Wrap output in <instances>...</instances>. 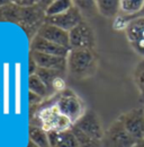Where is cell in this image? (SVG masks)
<instances>
[{
	"mask_svg": "<svg viewBox=\"0 0 144 147\" xmlns=\"http://www.w3.org/2000/svg\"><path fill=\"white\" fill-rule=\"evenodd\" d=\"M69 38L71 50H93L95 48V33L85 20L69 32Z\"/></svg>",
	"mask_w": 144,
	"mask_h": 147,
	"instance_id": "277c9868",
	"label": "cell"
},
{
	"mask_svg": "<svg viewBox=\"0 0 144 147\" xmlns=\"http://www.w3.org/2000/svg\"><path fill=\"white\" fill-rule=\"evenodd\" d=\"M60 74L62 73H59L55 70H50V69H44V68H37V70H36V75L46 85V87L50 90L51 93L54 92V82L60 77Z\"/></svg>",
	"mask_w": 144,
	"mask_h": 147,
	"instance_id": "ac0fdd59",
	"label": "cell"
},
{
	"mask_svg": "<svg viewBox=\"0 0 144 147\" xmlns=\"http://www.w3.org/2000/svg\"><path fill=\"white\" fill-rule=\"evenodd\" d=\"M28 88L29 92L34 93L36 95L45 98L49 97L52 93L50 92V90L46 87V85L41 80V78L37 75H29L28 77Z\"/></svg>",
	"mask_w": 144,
	"mask_h": 147,
	"instance_id": "e0dca14e",
	"label": "cell"
},
{
	"mask_svg": "<svg viewBox=\"0 0 144 147\" xmlns=\"http://www.w3.org/2000/svg\"><path fill=\"white\" fill-rule=\"evenodd\" d=\"M67 60L68 70L78 79H86L96 73L97 57L93 53V50H70Z\"/></svg>",
	"mask_w": 144,
	"mask_h": 147,
	"instance_id": "6da1fadb",
	"label": "cell"
},
{
	"mask_svg": "<svg viewBox=\"0 0 144 147\" xmlns=\"http://www.w3.org/2000/svg\"><path fill=\"white\" fill-rule=\"evenodd\" d=\"M103 147H135L136 140L128 134L119 118H117L105 131Z\"/></svg>",
	"mask_w": 144,
	"mask_h": 147,
	"instance_id": "3957f363",
	"label": "cell"
},
{
	"mask_svg": "<svg viewBox=\"0 0 144 147\" xmlns=\"http://www.w3.org/2000/svg\"><path fill=\"white\" fill-rule=\"evenodd\" d=\"M31 51H36V52H41V53H45V55H57V57H64V58H67L70 52L69 49L57 45L55 43H52L37 34L33 37V40L31 42Z\"/></svg>",
	"mask_w": 144,
	"mask_h": 147,
	"instance_id": "8fae6325",
	"label": "cell"
},
{
	"mask_svg": "<svg viewBox=\"0 0 144 147\" xmlns=\"http://www.w3.org/2000/svg\"><path fill=\"white\" fill-rule=\"evenodd\" d=\"M135 147H144V140H140V142H137L136 143V145Z\"/></svg>",
	"mask_w": 144,
	"mask_h": 147,
	"instance_id": "cb8c5ba5",
	"label": "cell"
},
{
	"mask_svg": "<svg viewBox=\"0 0 144 147\" xmlns=\"http://www.w3.org/2000/svg\"><path fill=\"white\" fill-rule=\"evenodd\" d=\"M45 22L51 24V25L57 26V27H60L67 32H70L75 26L81 24L83 22V18H82V14L80 11V8L74 5L69 10H67L65 13H63L61 15L53 16V17H46Z\"/></svg>",
	"mask_w": 144,
	"mask_h": 147,
	"instance_id": "52a82bcc",
	"label": "cell"
},
{
	"mask_svg": "<svg viewBox=\"0 0 144 147\" xmlns=\"http://www.w3.org/2000/svg\"><path fill=\"white\" fill-rule=\"evenodd\" d=\"M71 130L72 132L74 134L77 140H78L79 147H103V143L100 140H97V139L91 138L90 136L86 135L85 132H82L81 130L75 128L74 126L71 127Z\"/></svg>",
	"mask_w": 144,
	"mask_h": 147,
	"instance_id": "d6986e66",
	"label": "cell"
},
{
	"mask_svg": "<svg viewBox=\"0 0 144 147\" xmlns=\"http://www.w3.org/2000/svg\"><path fill=\"white\" fill-rule=\"evenodd\" d=\"M128 134L136 140H144V108H136L119 115Z\"/></svg>",
	"mask_w": 144,
	"mask_h": 147,
	"instance_id": "5b68a950",
	"label": "cell"
},
{
	"mask_svg": "<svg viewBox=\"0 0 144 147\" xmlns=\"http://www.w3.org/2000/svg\"><path fill=\"white\" fill-rule=\"evenodd\" d=\"M144 7V0H122L121 13L123 17L129 23V20L139 15Z\"/></svg>",
	"mask_w": 144,
	"mask_h": 147,
	"instance_id": "5bb4252c",
	"label": "cell"
},
{
	"mask_svg": "<svg viewBox=\"0 0 144 147\" xmlns=\"http://www.w3.org/2000/svg\"><path fill=\"white\" fill-rule=\"evenodd\" d=\"M56 110L60 114L68 118L72 125H74L86 112L81 100L70 90H64L61 93L56 101Z\"/></svg>",
	"mask_w": 144,
	"mask_h": 147,
	"instance_id": "7a4b0ae2",
	"label": "cell"
},
{
	"mask_svg": "<svg viewBox=\"0 0 144 147\" xmlns=\"http://www.w3.org/2000/svg\"><path fill=\"white\" fill-rule=\"evenodd\" d=\"M37 35H39L41 37L52 42V43H55L57 45H61L63 48H67L69 50L70 49V38H69V32L57 27V26H54V25H51L49 23H44L41 25V27L38 28Z\"/></svg>",
	"mask_w": 144,
	"mask_h": 147,
	"instance_id": "30bf717a",
	"label": "cell"
},
{
	"mask_svg": "<svg viewBox=\"0 0 144 147\" xmlns=\"http://www.w3.org/2000/svg\"><path fill=\"white\" fill-rule=\"evenodd\" d=\"M49 132V139L51 147H79L78 140L71 129L68 130H54Z\"/></svg>",
	"mask_w": 144,
	"mask_h": 147,
	"instance_id": "7c38bea8",
	"label": "cell"
},
{
	"mask_svg": "<svg viewBox=\"0 0 144 147\" xmlns=\"http://www.w3.org/2000/svg\"><path fill=\"white\" fill-rule=\"evenodd\" d=\"M28 137H29V140L33 142L38 147H51L50 139H49V132L38 126L29 127Z\"/></svg>",
	"mask_w": 144,
	"mask_h": 147,
	"instance_id": "2e32d148",
	"label": "cell"
},
{
	"mask_svg": "<svg viewBox=\"0 0 144 147\" xmlns=\"http://www.w3.org/2000/svg\"><path fill=\"white\" fill-rule=\"evenodd\" d=\"M42 101H43V97L36 95L34 93L29 92V103H31V105H37V104H39Z\"/></svg>",
	"mask_w": 144,
	"mask_h": 147,
	"instance_id": "7402d4cb",
	"label": "cell"
},
{
	"mask_svg": "<svg viewBox=\"0 0 144 147\" xmlns=\"http://www.w3.org/2000/svg\"><path fill=\"white\" fill-rule=\"evenodd\" d=\"M125 33L134 51L144 57V17L129 20L125 28Z\"/></svg>",
	"mask_w": 144,
	"mask_h": 147,
	"instance_id": "ba28073f",
	"label": "cell"
},
{
	"mask_svg": "<svg viewBox=\"0 0 144 147\" xmlns=\"http://www.w3.org/2000/svg\"><path fill=\"white\" fill-rule=\"evenodd\" d=\"M134 83L139 90L140 95L144 94V59L140 61L134 70Z\"/></svg>",
	"mask_w": 144,
	"mask_h": 147,
	"instance_id": "ffe728a7",
	"label": "cell"
},
{
	"mask_svg": "<svg viewBox=\"0 0 144 147\" xmlns=\"http://www.w3.org/2000/svg\"><path fill=\"white\" fill-rule=\"evenodd\" d=\"M29 57L35 61L36 66L38 68L55 70L59 73H64L68 69V60L64 57L45 55L36 51H31Z\"/></svg>",
	"mask_w": 144,
	"mask_h": 147,
	"instance_id": "9c48e42d",
	"label": "cell"
},
{
	"mask_svg": "<svg viewBox=\"0 0 144 147\" xmlns=\"http://www.w3.org/2000/svg\"><path fill=\"white\" fill-rule=\"evenodd\" d=\"M137 17H144V7H143V9L141 10V13H140L139 15H136L135 17H133V18H137ZM133 18H132V19H133ZM132 19H131V20H132Z\"/></svg>",
	"mask_w": 144,
	"mask_h": 147,
	"instance_id": "603a6c76",
	"label": "cell"
},
{
	"mask_svg": "<svg viewBox=\"0 0 144 147\" xmlns=\"http://www.w3.org/2000/svg\"><path fill=\"white\" fill-rule=\"evenodd\" d=\"M73 6H74V2L70 1V0H54V1H51L44 10L45 17H53V16L61 15V14L65 13L67 10H69Z\"/></svg>",
	"mask_w": 144,
	"mask_h": 147,
	"instance_id": "9a60e30c",
	"label": "cell"
},
{
	"mask_svg": "<svg viewBox=\"0 0 144 147\" xmlns=\"http://www.w3.org/2000/svg\"><path fill=\"white\" fill-rule=\"evenodd\" d=\"M73 126L79 130H81L82 132H85L86 135L90 136L91 138L103 142L105 131L103 129L98 114L95 111L87 110Z\"/></svg>",
	"mask_w": 144,
	"mask_h": 147,
	"instance_id": "8992f818",
	"label": "cell"
},
{
	"mask_svg": "<svg viewBox=\"0 0 144 147\" xmlns=\"http://www.w3.org/2000/svg\"><path fill=\"white\" fill-rule=\"evenodd\" d=\"M13 3H15L16 6H19V7H23V8H31V7L37 5L38 1H36V0H18V1H13Z\"/></svg>",
	"mask_w": 144,
	"mask_h": 147,
	"instance_id": "44dd1931",
	"label": "cell"
},
{
	"mask_svg": "<svg viewBox=\"0 0 144 147\" xmlns=\"http://www.w3.org/2000/svg\"><path fill=\"white\" fill-rule=\"evenodd\" d=\"M98 13L106 18H116L121 13V1L118 0H98L95 1Z\"/></svg>",
	"mask_w": 144,
	"mask_h": 147,
	"instance_id": "4fadbf2b",
	"label": "cell"
},
{
	"mask_svg": "<svg viewBox=\"0 0 144 147\" xmlns=\"http://www.w3.org/2000/svg\"><path fill=\"white\" fill-rule=\"evenodd\" d=\"M26 147H38L37 145H35L33 142H31V140H28V144H27V146Z\"/></svg>",
	"mask_w": 144,
	"mask_h": 147,
	"instance_id": "d4e9b609",
	"label": "cell"
}]
</instances>
